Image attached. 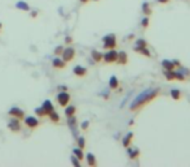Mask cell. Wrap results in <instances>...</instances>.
Listing matches in <instances>:
<instances>
[{
  "instance_id": "obj_36",
  "label": "cell",
  "mask_w": 190,
  "mask_h": 167,
  "mask_svg": "<svg viewBox=\"0 0 190 167\" xmlns=\"http://www.w3.org/2000/svg\"><path fill=\"white\" fill-rule=\"evenodd\" d=\"M31 17H37V12H33V13H31Z\"/></svg>"
},
{
  "instance_id": "obj_20",
  "label": "cell",
  "mask_w": 190,
  "mask_h": 167,
  "mask_svg": "<svg viewBox=\"0 0 190 167\" xmlns=\"http://www.w3.org/2000/svg\"><path fill=\"white\" fill-rule=\"evenodd\" d=\"M110 86L112 89H117L119 88V80H117V77L116 76H112L111 78H110Z\"/></svg>"
},
{
  "instance_id": "obj_28",
  "label": "cell",
  "mask_w": 190,
  "mask_h": 167,
  "mask_svg": "<svg viewBox=\"0 0 190 167\" xmlns=\"http://www.w3.org/2000/svg\"><path fill=\"white\" fill-rule=\"evenodd\" d=\"M78 147H81V149H84V147H85V138L84 137L78 138Z\"/></svg>"
},
{
  "instance_id": "obj_19",
  "label": "cell",
  "mask_w": 190,
  "mask_h": 167,
  "mask_svg": "<svg viewBox=\"0 0 190 167\" xmlns=\"http://www.w3.org/2000/svg\"><path fill=\"white\" fill-rule=\"evenodd\" d=\"M73 154L76 156V158H78L80 160H82V159L85 158V154H84V152H82L81 147H78V149H77V147H76V149L73 150Z\"/></svg>"
},
{
  "instance_id": "obj_33",
  "label": "cell",
  "mask_w": 190,
  "mask_h": 167,
  "mask_svg": "<svg viewBox=\"0 0 190 167\" xmlns=\"http://www.w3.org/2000/svg\"><path fill=\"white\" fill-rule=\"evenodd\" d=\"M89 127V121H84L82 123V129H86Z\"/></svg>"
},
{
  "instance_id": "obj_25",
  "label": "cell",
  "mask_w": 190,
  "mask_h": 167,
  "mask_svg": "<svg viewBox=\"0 0 190 167\" xmlns=\"http://www.w3.org/2000/svg\"><path fill=\"white\" fill-rule=\"evenodd\" d=\"M128 154H129V157L132 159H136L137 157H139V154H141V153H139L138 149H129L128 150Z\"/></svg>"
},
{
  "instance_id": "obj_5",
  "label": "cell",
  "mask_w": 190,
  "mask_h": 167,
  "mask_svg": "<svg viewBox=\"0 0 190 167\" xmlns=\"http://www.w3.org/2000/svg\"><path fill=\"white\" fill-rule=\"evenodd\" d=\"M8 115L12 116V117H16V119H20V120H22L24 117H25L24 110H21L20 107H16V106H15V107H12V108H9Z\"/></svg>"
},
{
  "instance_id": "obj_17",
  "label": "cell",
  "mask_w": 190,
  "mask_h": 167,
  "mask_svg": "<svg viewBox=\"0 0 190 167\" xmlns=\"http://www.w3.org/2000/svg\"><path fill=\"white\" fill-rule=\"evenodd\" d=\"M132 140H133V133H128V134H126L125 137H124V140H123V145H124V147H129Z\"/></svg>"
},
{
  "instance_id": "obj_34",
  "label": "cell",
  "mask_w": 190,
  "mask_h": 167,
  "mask_svg": "<svg viewBox=\"0 0 190 167\" xmlns=\"http://www.w3.org/2000/svg\"><path fill=\"white\" fill-rule=\"evenodd\" d=\"M158 2L162 3V4H166V3H168V2H169V0H158Z\"/></svg>"
},
{
  "instance_id": "obj_11",
  "label": "cell",
  "mask_w": 190,
  "mask_h": 167,
  "mask_svg": "<svg viewBox=\"0 0 190 167\" xmlns=\"http://www.w3.org/2000/svg\"><path fill=\"white\" fill-rule=\"evenodd\" d=\"M117 63L119 64H126L128 63V56H126V54L124 52V51H121V52H119L117 54Z\"/></svg>"
},
{
  "instance_id": "obj_12",
  "label": "cell",
  "mask_w": 190,
  "mask_h": 167,
  "mask_svg": "<svg viewBox=\"0 0 190 167\" xmlns=\"http://www.w3.org/2000/svg\"><path fill=\"white\" fill-rule=\"evenodd\" d=\"M85 157H86V160H87L89 166H91V167L97 166V159H95V156L93 153H87V156H85Z\"/></svg>"
},
{
  "instance_id": "obj_24",
  "label": "cell",
  "mask_w": 190,
  "mask_h": 167,
  "mask_svg": "<svg viewBox=\"0 0 190 167\" xmlns=\"http://www.w3.org/2000/svg\"><path fill=\"white\" fill-rule=\"evenodd\" d=\"M134 50L137 51V52H139V54H143V55H146V56H151V54H150V51L147 50V48L146 47H136L134 48Z\"/></svg>"
},
{
  "instance_id": "obj_38",
  "label": "cell",
  "mask_w": 190,
  "mask_h": 167,
  "mask_svg": "<svg viewBox=\"0 0 190 167\" xmlns=\"http://www.w3.org/2000/svg\"><path fill=\"white\" fill-rule=\"evenodd\" d=\"M81 2H82V3H86V2H89V0H81Z\"/></svg>"
},
{
  "instance_id": "obj_13",
  "label": "cell",
  "mask_w": 190,
  "mask_h": 167,
  "mask_svg": "<svg viewBox=\"0 0 190 167\" xmlns=\"http://www.w3.org/2000/svg\"><path fill=\"white\" fill-rule=\"evenodd\" d=\"M16 8H18L20 11H25V12H29V11H30L29 4H26L25 2H22V0H20V2L16 3Z\"/></svg>"
},
{
  "instance_id": "obj_18",
  "label": "cell",
  "mask_w": 190,
  "mask_h": 167,
  "mask_svg": "<svg viewBox=\"0 0 190 167\" xmlns=\"http://www.w3.org/2000/svg\"><path fill=\"white\" fill-rule=\"evenodd\" d=\"M164 76H166V78L168 80V81H173V80H176V72L172 69V71H166L164 72Z\"/></svg>"
},
{
  "instance_id": "obj_35",
  "label": "cell",
  "mask_w": 190,
  "mask_h": 167,
  "mask_svg": "<svg viewBox=\"0 0 190 167\" xmlns=\"http://www.w3.org/2000/svg\"><path fill=\"white\" fill-rule=\"evenodd\" d=\"M65 42L67 43H72V38H71V37H68V38L65 39Z\"/></svg>"
},
{
  "instance_id": "obj_9",
  "label": "cell",
  "mask_w": 190,
  "mask_h": 167,
  "mask_svg": "<svg viewBox=\"0 0 190 167\" xmlns=\"http://www.w3.org/2000/svg\"><path fill=\"white\" fill-rule=\"evenodd\" d=\"M42 107H43V110L47 112V116L52 112V111H55L54 110V104H52V102L51 101H44L43 102V104H42Z\"/></svg>"
},
{
  "instance_id": "obj_10",
  "label": "cell",
  "mask_w": 190,
  "mask_h": 167,
  "mask_svg": "<svg viewBox=\"0 0 190 167\" xmlns=\"http://www.w3.org/2000/svg\"><path fill=\"white\" fill-rule=\"evenodd\" d=\"M73 72H74V75H76V76H80V77H82V76H85L86 73H87V69H86L85 67L77 65V67H74Z\"/></svg>"
},
{
  "instance_id": "obj_37",
  "label": "cell",
  "mask_w": 190,
  "mask_h": 167,
  "mask_svg": "<svg viewBox=\"0 0 190 167\" xmlns=\"http://www.w3.org/2000/svg\"><path fill=\"white\" fill-rule=\"evenodd\" d=\"M2 28H3V25H2V22H0V32H2Z\"/></svg>"
},
{
  "instance_id": "obj_29",
  "label": "cell",
  "mask_w": 190,
  "mask_h": 167,
  "mask_svg": "<svg viewBox=\"0 0 190 167\" xmlns=\"http://www.w3.org/2000/svg\"><path fill=\"white\" fill-rule=\"evenodd\" d=\"M137 45H138V47H147V43H146V41H143V39H139V41H137Z\"/></svg>"
},
{
  "instance_id": "obj_14",
  "label": "cell",
  "mask_w": 190,
  "mask_h": 167,
  "mask_svg": "<svg viewBox=\"0 0 190 167\" xmlns=\"http://www.w3.org/2000/svg\"><path fill=\"white\" fill-rule=\"evenodd\" d=\"M76 111H77V108H76V106H67L65 107V115H67V117H72V116H74L76 115Z\"/></svg>"
},
{
  "instance_id": "obj_6",
  "label": "cell",
  "mask_w": 190,
  "mask_h": 167,
  "mask_svg": "<svg viewBox=\"0 0 190 167\" xmlns=\"http://www.w3.org/2000/svg\"><path fill=\"white\" fill-rule=\"evenodd\" d=\"M24 121H25V125L31 128V129L39 127V120H38L35 116H26V117H24Z\"/></svg>"
},
{
  "instance_id": "obj_30",
  "label": "cell",
  "mask_w": 190,
  "mask_h": 167,
  "mask_svg": "<svg viewBox=\"0 0 190 167\" xmlns=\"http://www.w3.org/2000/svg\"><path fill=\"white\" fill-rule=\"evenodd\" d=\"M149 24H150V20H149L147 17H145L143 20H142V26H143L145 29H146V28H149Z\"/></svg>"
},
{
  "instance_id": "obj_26",
  "label": "cell",
  "mask_w": 190,
  "mask_h": 167,
  "mask_svg": "<svg viewBox=\"0 0 190 167\" xmlns=\"http://www.w3.org/2000/svg\"><path fill=\"white\" fill-rule=\"evenodd\" d=\"M35 115L41 116V117H44V116H47V112L43 110V107H38V108H35Z\"/></svg>"
},
{
  "instance_id": "obj_27",
  "label": "cell",
  "mask_w": 190,
  "mask_h": 167,
  "mask_svg": "<svg viewBox=\"0 0 190 167\" xmlns=\"http://www.w3.org/2000/svg\"><path fill=\"white\" fill-rule=\"evenodd\" d=\"M143 12H145V15H151V8H149L147 3L143 4Z\"/></svg>"
},
{
  "instance_id": "obj_1",
  "label": "cell",
  "mask_w": 190,
  "mask_h": 167,
  "mask_svg": "<svg viewBox=\"0 0 190 167\" xmlns=\"http://www.w3.org/2000/svg\"><path fill=\"white\" fill-rule=\"evenodd\" d=\"M159 89H149V90H145L143 93H141L134 101H133L130 110L132 111H137L139 108H142L143 106H146L147 103H150L151 101H154L155 98L159 94Z\"/></svg>"
},
{
  "instance_id": "obj_4",
  "label": "cell",
  "mask_w": 190,
  "mask_h": 167,
  "mask_svg": "<svg viewBox=\"0 0 190 167\" xmlns=\"http://www.w3.org/2000/svg\"><path fill=\"white\" fill-rule=\"evenodd\" d=\"M8 128L9 131H12L13 133H17L21 131V120L16 119V117H12V120L8 123Z\"/></svg>"
},
{
  "instance_id": "obj_15",
  "label": "cell",
  "mask_w": 190,
  "mask_h": 167,
  "mask_svg": "<svg viewBox=\"0 0 190 167\" xmlns=\"http://www.w3.org/2000/svg\"><path fill=\"white\" fill-rule=\"evenodd\" d=\"M52 65L55 67V68H59V69H63L65 65H67V63L64 60H61V59H54L52 60Z\"/></svg>"
},
{
  "instance_id": "obj_2",
  "label": "cell",
  "mask_w": 190,
  "mask_h": 167,
  "mask_svg": "<svg viewBox=\"0 0 190 167\" xmlns=\"http://www.w3.org/2000/svg\"><path fill=\"white\" fill-rule=\"evenodd\" d=\"M103 42H104V48L106 50H113V48L116 47L117 45V42H116V37L113 35V34H110V35H107L103 38Z\"/></svg>"
},
{
  "instance_id": "obj_32",
  "label": "cell",
  "mask_w": 190,
  "mask_h": 167,
  "mask_svg": "<svg viewBox=\"0 0 190 167\" xmlns=\"http://www.w3.org/2000/svg\"><path fill=\"white\" fill-rule=\"evenodd\" d=\"M72 162H73V165H74L76 167H80V162H78L77 159H76V156H74V154H73V157H72Z\"/></svg>"
},
{
  "instance_id": "obj_3",
  "label": "cell",
  "mask_w": 190,
  "mask_h": 167,
  "mask_svg": "<svg viewBox=\"0 0 190 167\" xmlns=\"http://www.w3.org/2000/svg\"><path fill=\"white\" fill-rule=\"evenodd\" d=\"M56 99H58V103L60 104L61 107H67L69 104V102H71V95H69L67 91H61V93L58 94Z\"/></svg>"
},
{
  "instance_id": "obj_8",
  "label": "cell",
  "mask_w": 190,
  "mask_h": 167,
  "mask_svg": "<svg viewBox=\"0 0 190 167\" xmlns=\"http://www.w3.org/2000/svg\"><path fill=\"white\" fill-rule=\"evenodd\" d=\"M74 55H76L74 50L72 47H69V48H67V50L63 51V60H64L65 63H69V61H72L74 59Z\"/></svg>"
},
{
  "instance_id": "obj_23",
  "label": "cell",
  "mask_w": 190,
  "mask_h": 167,
  "mask_svg": "<svg viewBox=\"0 0 190 167\" xmlns=\"http://www.w3.org/2000/svg\"><path fill=\"white\" fill-rule=\"evenodd\" d=\"M48 117H50V120H51L52 123H59L60 121V116H59L58 112H55V111H52V112L48 115Z\"/></svg>"
},
{
  "instance_id": "obj_21",
  "label": "cell",
  "mask_w": 190,
  "mask_h": 167,
  "mask_svg": "<svg viewBox=\"0 0 190 167\" xmlns=\"http://www.w3.org/2000/svg\"><path fill=\"white\" fill-rule=\"evenodd\" d=\"M91 56H93V59H94V61H97V63H99L100 60L103 59V55L100 54V52H98V51H91Z\"/></svg>"
},
{
  "instance_id": "obj_22",
  "label": "cell",
  "mask_w": 190,
  "mask_h": 167,
  "mask_svg": "<svg viewBox=\"0 0 190 167\" xmlns=\"http://www.w3.org/2000/svg\"><path fill=\"white\" fill-rule=\"evenodd\" d=\"M171 97H172L175 101H179V99H181V91L177 90V89L171 90Z\"/></svg>"
},
{
  "instance_id": "obj_31",
  "label": "cell",
  "mask_w": 190,
  "mask_h": 167,
  "mask_svg": "<svg viewBox=\"0 0 190 167\" xmlns=\"http://www.w3.org/2000/svg\"><path fill=\"white\" fill-rule=\"evenodd\" d=\"M63 51H64V48H63V46L56 47V50H55V55H60V54H63Z\"/></svg>"
},
{
  "instance_id": "obj_7",
  "label": "cell",
  "mask_w": 190,
  "mask_h": 167,
  "mask_svg": "<svg viewBox=\"0 0 190 167\" xmlns=\"http://www.w3.org/2000/svg\"><path fill=\"white\" fill-rule=\"evenodd\" d=\"M117 51H115V50H110L108 52H106L104 55H103V60L106 61V63H108V64H111V63H115V61L117 60Z\"/></svg>"
},
{
  "instance_id": "obj_16",
  "label": "cell",
  "mask_w": 190,
  "mask_h": 167,
  "mask_svg": "<svg viewBox=\"0 0 190 167\" xmlns=\"http://www.w3.org/2000/svg\"><path fill=\"white\" fill-rule=\"evenodd\" d=\"M163 67H164V69H166V71H172V69H175L176 64L173 63V61H169V60H163Z\"/></svg>"
}]
</instances>
